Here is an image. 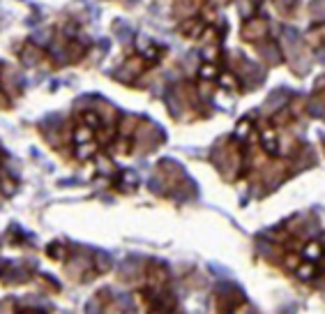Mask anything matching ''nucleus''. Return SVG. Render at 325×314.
<instances>
[{"label": "nucleus", "instance_id": "2", "mask_svg": "<svg viewBox=\"0 0 325 314\" xmlns=\"http://www.w3.org/2000/svg\"><path fill=\"white\" fill-rule=\"evenodd\" d=\"M226 314H254V309H251V305L245 303V300H235V303L229 305Z\"/></svg>", "mask_w": 325, "mask_h": 314}, {"label": "nucleus", "instance_id": "1", "mask_svg": "<svg viewBox=\"0 0 325 314\" xmlns=\"http://www.w3.org/2000/svg\"><path fill=\"white\" fill-rule=\"evenodd\" d=\"M40 58H42V49H37L35 44H25V49L21 51V60H23V65H35Z\"/></svg>", "mask_w": 325, "mask_h": 314}]
</instances>
